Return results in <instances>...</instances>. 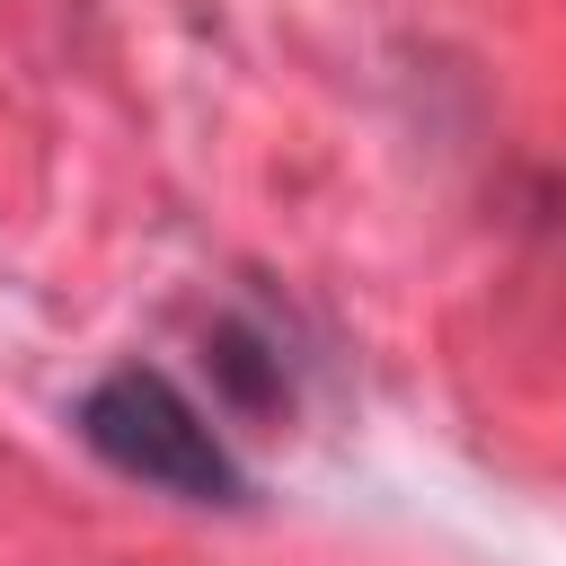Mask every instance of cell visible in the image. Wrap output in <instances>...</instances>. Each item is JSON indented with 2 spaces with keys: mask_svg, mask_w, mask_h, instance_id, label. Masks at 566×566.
<instances>
[{
  "mask_svg": "<svg viewBox=\"0 0 566 566\" xmlns=\"http://www.w3.org/2000/svg\"><path fill=\"white\" fill-rule=\"evenodd\" d=\"M80 442L115 469V478H133V486H159V495H177V504H248V469H239V451L212 433V416L168 380V371H150V363H124V371H106L88 398H80Z\"/></svg>",
  "mask_w": 566,
  "mask_h": 566,
  "instance_id": "1",
  "label": "cell"
}]
</instances>
